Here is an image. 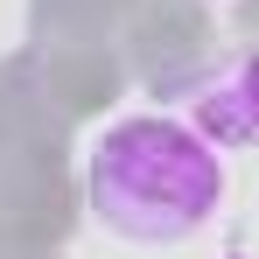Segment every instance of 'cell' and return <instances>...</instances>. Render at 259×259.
Instances as JSON below:
<instances>
[{
  "label": "cell",
  "mask_w": 259,
  "mask_h": 259,
  "mask_svg": "<svg viewBox=\"0 0 259 259\" xmlns=\"http://www.w3.org/2000/svg\"><path fill=\"white\" fill-rule=\"evenodd\" d=\"M91 217L133 238V245H182L217 217L231 175H224V147L203 140L182 119L161 112H133L91 140Z\"/></svg>",
  "instance_id": "cell-1"
},
{
  "label": "cell",
  "mask_w": 259,
  "mask_h": 259,
  "mask_svg": "<svg viewBox=\"0 0 259 259\" xmlns=\"http://www.w3.org/2000/svg\"><path fill=\"white\" fill-rule=\"evenodd\" d=\"M189 112H196V133L217 147H259V56H238L210 84H196Z\"/></svg>",
  "instance_id": "cell-2"
}]
</instances>
